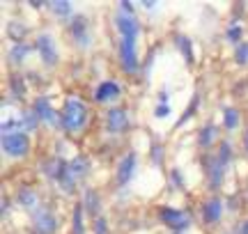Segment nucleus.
<instances>
[{"label": "nucleus", "instance_id": "nucleus-1", "mask_svg": "<svg viewBox=\"0 0 248 234\" xmlns=\"http://www.w3.org/2000/svg\"><path fill=\"white\" fill-rule=\"evenodd\" d=\"M60 119H62L64 131L78 133V131H83L85 124H88V106H85L80 99L71 97V99H67L64 101V106H62Z\"/></svg>", "mask_w": 248, "mask_h": 234}, {"label": "nucleus", "instance_id": "nucleus-2", "mask_svg": "<svg viewBox=\"0 0 248 234\" xmlns=\"http://www.w3.org/2000/svg\"><path fill=\"white\" fill-rule=\"evenodd\" d=\"M2 152L7 156H26L30 152V138L21 131H12V133H2Z\"/></svg>", "mask_w": 248, "mask_h": 234}, {"label": "nucleus", "instance_id": "nucleus-3", "mask_svg": "<svg viewBox=\"0 0 248 234\" xmlns=\"http://www.w3.org/2000/svg\"><path fill=\"white\" fill-rule=\"evenodd\" d=\"M115 26H117V32H120V39H133L138 42V35H140V23L136 14H129V12H117L115 16Z\"/></svg>", "mask_w": 248, "mask_h": 234}, {"label": "nucleus", "instance_id": "nucleus-4", "mask_svg": "<svg viewBox=\"0 0 248 234\" xmlns=\"http://www.w3.org/2000/svg\"><path fill=\"white\" fill-rule=\"evenodd\" d=\"M32 227H35V234H53L58 230V218L53 216L51 209L39 207L32 216Z\"/></svg>", "mask_w": 248, "mask_h": 234}, {"label": "nucleus", "instance_id": "nucleus-5", "mask_svg": "<svg viewBox=\"0 0 248 234\" xmlns=\"http://www.w3.org/2000/svg\"><path fill=\"white\" fill-rule=\"evenodd\" d=\"M136 44L133 39H120V62H122L124 72L136 73L138 72V53H136Z\"/></svg>", "mask_w": 248, "mask_h": 234}, {"label": "nucleus", "instance_id": "nucleus-6", "mask_svg": "<svg viewBox=\"0 0 248 234\" xmlns=\"http://www.w3.org/2000/svg\"><path fill=\"white\" fill-rule=\"evenodd\" d=\"M225 170H228V161L221 159L218 154L207 159V179H209L212 189H221L223 179H225Z\"/></svg>", "mask_w": 248, "mask_h": 234}, {"label": "nucleus", "instance_id": "nucleus-7", "mask_svg": "<svg viewBox=\"0 0 248 234\" xmlns=\"http://www.w3.org/2000/svg\"><path fill=\"white\" fill-rule=\"evenodd\" d=\"M136 168H138V154L136 152L124 154L120 159V163H117V184L126 186L131 181V177L136 175Z\"/></svg>", "mask_w": 248, "mask_h": 234}, {"label": "nucleus", "instance_id": "nucleus-8", "mask_svg": "<svg viewBox=\"0 0 248 234\" xmlns=\"http://www.w3.org/2000/svg\"><path fill=\"white\" fill-rule=\"evenodd\" d=\"M32 110H35V115L39 117V122H44V124H51V126L62 124L58 110H53L51 101L46 99V97H37L35 103H32Z\"/></svg>", "mask_w": 248, "mask_h": 234}, {"label": "nucleus", "instance_id": "nucleus-9", "mask_svg": "<svg viewBox=\"0 0 248 234\" xmlns=\"http://www.w3.org/2000/svg\"><path fill=\"white\" fill-rule=\"evenodd\" d=\"M37 51H39V58L44 64H51L53 67L58 62V48H55V42L51 35H39L37 37Z\"/></svg>", "mask_w": 248, "mask_h": 234}, {"label": "nucleus", "instance_id": "nucleus-10", "mask_svg": "<svg viewBox=\"0 0 248 234\" xmlns=\"http://www.w3.org/2000/svg\"><path fill=\"white\" fill-rule=\"evenodd\" d=\"M126 126H129V115H126V110L124 108H110L106 113V129L110 133H122L126 131Z\"/></svg>", "mask_w": 248, "mask_h": 234}, {"label": "nucleus", "instance_id": "nucleus-11", "mask_svg": "<svg viewBox=\"0 0 248 234\" xmlns=\"http://www.w3.org/2000/svg\"><path fill=\"white\" fill-rule=\"evenodd\" d=\"M161 220L172 230H184L188 225V216L179 209H161Z\"/></svg>", "mask_w": 248, "mask_h": 234}, {"label": "nucleus", "instance_id": "nucleus-12", "mask_svg": "<svg viewBox=\"0 0 248 234\" xmlns=\"http://www.w3.org/2000/svg\"><path fill=\"white\" fill-rule=\"evenodd\" d=\"M122 94V85L115 81H104L99 85L97 90H94V99L99 103H104V101H110V99H117Z\"/></svg>", "mask_w": 248, "mask_h": 234}, {"label": "nucleus", "instance_id": "nucleus-13", "mask_svg": "<svg viewBox=\"0 0 248 234\" xmlns=\"http://www.w3.org/2000/svg\"><path fill=\"white\" fill-rule=\"evenodd\" d=\"M223 216V205L218 198H209L207 202L202 205V220L207 225H212V223H218Z\"/></svg>", "mask_w": 248, "mask_h": 234}, {"label": "nucleus", "instance_id": "nucleus-14", "mask_svg": "<svg viewBox=\"0 0 248 234\" xmlns=\"http://www.w3.org/2000/svg\"><path fill=\"white\" fill-rule=\"evenodd\" d=\"M71 35L76 39V44H80V46L90 44V32H88V21H85V16L71 18Z\"/></svg>", "mask_w": 248, "mask_h": 234}, {"label": "nucleus", "instance_id": "nucleus-15", "mask_svg": "<svg viewBox=\"0 0 248 234\" xmlns=\"http://www.w3.org/2000/svg\"><path fill=\"white\" fill-rule=\"evenodd\" d=\"M88 170H90V163H88L85 156H76V159L69 163V175H71V179L74 181L80 179V177H85Z\"/></svg>", "mask_w": 248, "mask_h": 234}, {"label": "nucleus", "instance_id": "nucleus-16", "mask_svg": "<svg viewBox=\"0 0 248 234\" xmlns=\"http://www.w3.org/2000/svg\"><path fill=\"white\" fill-rule=\"evenodd\" d=\"M216 140V126L214 124H204L200 129V133H198V145L207 149V147H212V143Z\"/></svg>", "mask_w": 248, "mask_h": 234}, {"label": "nucleus", "instance_id": "nucleus-17", "mask_svg": "<svg viewBox=\"0 0 248 234\" xmlns=\"http://www.w3.org/2000/svg\"><path fill=\"white\" fill-rule=\"evenodd\" d=\"M177 46H179V51H182V55H184V60L186 62H193V44H191V39L184 35H177Z\"/></svg>", "mask_w": 248, "mask_h": 234}, {"label": "nucleus", "instance_id": "nucleus-18", "mask_svg": "<svg viewBox=\"0 0 248 234\" xmlns=\"http://www.w3.org/2000/svg\"><path fill=\"white\" fill-rule=\"evenodd\" d=\"M83 207L88 209L92 216H97L99 207H101V200H99V195L94 193V190H88V193H85V202H83Z\"/></svg>", "mask_w": 248, "mask_h": 234}, {"label": "nucleus", "instance_id": "nucleus-19", "mask_svg": "<svg viewBox=\"0 0 248 234\" xmlns=\"http://www.w3.org/2000/svg\"><path fill=\"white\" fill-rule=\"evenodd\" d=\"M223 126H225L228 131H232V129H237V126H239V113H237L234 108L223 110Z\"/></svg>", "mask_w": 248, "mask_h": 234}, {"label": "nucleus", "instance_id": "nucleus-20", "mask_svg": "<svg viewBox=\"0 0 248 234\" xmlns=\"http://www.w3.org/2000/svg\"><path fill=\"white\" fill-rule=\"evenodd\" d=\"M18 202L23 205V207H35L37 205V193L32 189H21L18 190Z\"/></svg>", "mask_w": 248, "mask_h": 234}, {"label": "nucleus", "instance_id": "nucleus-21", "mask_svg": "<svg viewBox=\"0 0 248 234\" xmlns=\"http://www.w3.org/2000/svg\"><path fill=\"white\" fill-rule=\"evenodd\" d=\"M28 53H30V46L23 44V42H21V44H14L12 46V51H9V55H12V60H14V62H21Z\"/></svg>", "mask_w": 248, "mask_h": 234}, {"label": "nucleus", "instance_id": "nucleus-22", "mask_svg": "<svg viewBox=\"0 0 248 234\" xmlns=\"http://www.w3.org/2000/svg\"><path fill=\"white\" fill-rule=\"evenodd\" d=\"M83 211H85L83 202L76 205V209H74V234H83Z\"/></svg>", "mask_w": 248, "mask_h": 234}, {"label": "nucleus", "instance_id": "nucleus-23", "mask_svg": "<svg viewBox=\"0 0 248 234\" xmlns=\"http://www.w3.org/2000/svg\"><path fill=\"white\" fill-rule=\"evenodd\" d=\"M51 9H53L58 16H69L71 14V2L62 0V2H51Z\"/></svg>", "mask_w": 248, "mask_h": 234}, {"label": "nucleus", "instance_id": "nucleus-24", "mask_svg": "<svg viewBox=\"0 0 248 234\" xmlns=\"http://www.w3.org/2000/svg\"><path fill=\"white\" fill-rule=\"evenodd\" d=\"M94 234H108L106 218H101V216H97V218H94Z\"/></svg>", "mask_w": 248, "mask_h": 234}, {"label": "nucleus", "instance_id": "nucleus-25", "mask_svg": "<svg viewBox=\"0 0 248 234\" xmlns=\"http://www.w3.org/2000/svg\"><path fill=\"white\" fill-rule=\"evenodd\" d=\"M237 62H248V44H239L237 48Z\"/></svg>", "mask_w": 248, "mask_h": 234}, {"label": "nucleus", "instance_id": "nucleus-26", "mask_svg": "<svg viewBox=\"0 0 248 234\" xmlns=\"http://www.w3.org/2000/svg\"><path fill=\"white\" fill-rule=\"evenodd\" d=\"M239 37H241V28L237 26V23H232L230 30H228V39H230V42H239Z\"/></svg>", "mask_w": 248, "mask_h": 234}, {"label": "nucleus", "instance_id": "nucleus-27", "mask_svg": "<svg viewBox=\"0 0 248 234\" xmlns=\"http://www.w3.org/2000/svg\"><path fill=\"white\" fill-rule=\"evenodd\" d=\"M170 113V106L168 103H159V106H156V113H154V115L156 117H166Z\"/></svg>", "mask_w": 248, "mask_h": 234}, {"label": "nucleus", "instance_id": "nucleus-28", "mask_svg": "<svg viewBox=\"0 0 248 234\" xmlns=\"http://www.w3.org/2000/svg\"><path fill=\"white\" fill-rule=\"evenodd\" d=\"M239 234H248V220H244L239 227Z\"/></svg>", "mask_w": 248, "mask_h": 234}, {"label": "nucleus", "instance_id": "nucleus-29", "mask_svg": "<svg viewBox=\"0 0 248 234\" xmlns=\"http://www.w3.org/2000/svg\"><path fill=\"white\" fill-rule=\"evenodd\" d=\"M244 145H246V152H248V129H246V133H244Z\"/></svg>", "mask_w": 248, "mask_h": 234}]
</instances>
